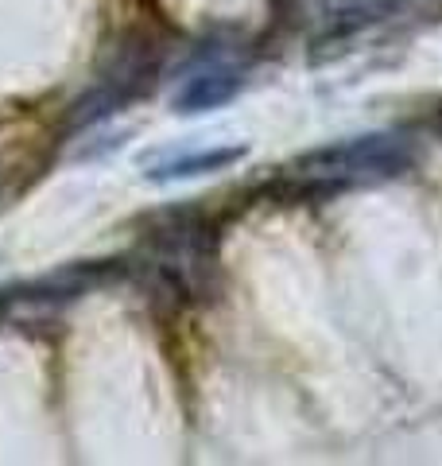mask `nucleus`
<instances>
[{
    "label": "nucleus",
    "instance_id": "7ed1b4c3",
    "mask_svg": "<svg viewBox=\"0 0 442 466\" xmlns=\"http://www.w3.org/2000/svg\"><path fill=\"white\" fill-rule=\"evenodd\" d=\"M245 156V148H206V152H183V156H167L156 167H147V179L167 183V179H190V175H214L233 167Z\"/></svg>",
    "mask_w": 442,
    "mask_h": 466
},
{
    "label": "nucleus",
    "instance_id": "f257e3e1",
    "mask_svg": "<svg viewBox=\"0 0 442 466\" xmlns=\"http://www.w3.org/2000/svg\"><path fill=\"white\" fill-rule=\"evenodd\" d=\"M411 159H416V152H411L407 140L392 137V133H368V137L322 144V148L306 152L299 159V175L337 183L346 191L353 183L396 179V175H404L411 167Z\"/></svg>",
    "mask_w": 442,
    "mask_h": 466
},
{
    "label": "nucleus",
    "instance_id": "f03ea898",
    "mask_svg": "<svg viewBox=\"0 0 442 466\" xmlns=\"http://www.w3.org/2000/svg\"><path fill=\"white\" fill-rule=\"evenodd\" d=\"M241 90V75L237 70H226V66H210L202 75L186 78V86L175 97V109L179 113H206V109H217Z\"/></svg>",
    "mask_w": 442,
    "mask_h": 466
}]
</instances>
